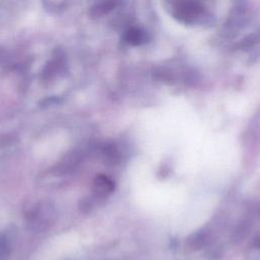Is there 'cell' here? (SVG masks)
Listing matches in <instances>:
<instances>
[{
  "label": "cell",
  "instance_id": "obj_8",
  "mask_svg": "<svg viewBox=\"0 0 260 260\" xmlns=\"http://www.w3.org/2000/svg\"><path fill=\"white\" fill-rule=\"evenodd\" d=\"M8 253V246L4 239L0 238V260H4Z\"/></svg>",
  "mask_w": 260,
  "mask_h": 260
},
{
  "label": "cell",
  "instance_id": "obj_3",
  "mask_svg": "<svg viewBox=\"0 0 260 260\" xmlns=\"http://www.w3.org/2000/svg\"><path fill=\"white\" fill-rule=\"evenodd\" d=\"M118 4L119 0H100L91 6L89 14L92 17H101L115 9Z\"/></svg>",
  "mask_w": 260,
  "mask_h": 260
},
{
  "label": "cell",
  "instance_id": "obj_2",
  "mask_svg": "<svg viewBox=\"0 0 260 260\" xmlns=\"http://www.w3.org/2000/svg\"><path fill=\"white\" fill-rule=\"evenodd\" d=\"M114 182L105 175H99L93 181V192L99 198L107 197L114 191Z\"/></svg>",
  "mask_w": 260,
  "mask_h": 260
},
{
  "label": "cell",
  "instance_id": "obj_10",
  "mask_svg": "<svg viewBox=\"0 0 260 260\" xmlns=\"http://www.w3.org/2000/svg\"><path fill=\"white\" fill-rule=\"evenodd\" d=\"M259 215H260V209H259Z\"/></svg>",
  "mask_w": 260,
  "mask_h": 260
},
{
  "label": "cell",
  "instance_id": "obj_6",
  "mask_svg": "<svg viewBox=\"0 0 260 260\" xmlns=\"http://www.w3.org/2000/svg\"><path fill=\"white\" fill-rule=\"evenodd\" d=\"M102 153H103L104 159L110 165H116L120 160V152L117 146L113 143L105 145L102 150Z\"/></svg>",
  "mask_w": 260,
  "mask_h": 260
},
{
  "label": "cell",
  "instance_id": "obj_4",
  "mask_svg": "<svg viewBox=\"0 0 260 260\" xmlns=\"http://www.w3.org/2000/svg\"><path fill=\"white\" fill-rule=\"evenodd\" d=\"M208 239V233L204 230H199L189 236L187 239V246L192 250H199L207 245Z\"/></svg>",
  "mask_w": 260,
  "mask_h": 260
},
{
  "label": "cell",
  "instance_id": "obj_5",
  "mask_svg": "<svg viewBox=\"0 0 260 260\" xmlns=\"http://www.w3.org/2000/svg\"><path fill=\"white\" fill-rule=\"evenodd\" d=\"M124 40L132 46H139L147 41V36L140 28L131 27L125 31Z\"/></svg>",
  "mask_w": 260,
  "mask_h": 260
},
{
  "label": "cell",
  "instance_id": "obj_7",
  "mask_svg": "<svg viewBox=\"0 0 260 260\" xmlns=\"http://www.w3.org/2000/svg\"><path fill=\"white\" fill-rule=\"evenodd\" d=\"M247 260H260V237L256 238L247 248L245 253Z\"/></svg>",
  "mask_w": 260,
  "mask_h": 260
},
{
  "label": "cell",
  "instance_id": "obj_1",
  "mask_svg": "<svg viewBox=\"0 0 260 260\" xmlns=\"http://www.w3.org/2000/svg\"><path fill=\"white\" fill-rule=\"evenodd\" d=\"M172 9L173 15L185 23L195 22L203 14V7L197 0H175Z\"/></svg>",
  "mask_w": 260,
  "mask_h": 260
},
{
  "label": "cell",
  "instance_id": "obj_9",
  "mask_svg": "<svg viewBox=\"0 0 260 260\" xmlns=\"http://www.w3.org/2000/svg\"><path fill=\"white\" fill-rule=\"evenodd\" d=\"M0 58H1V50H0Z\"/></svg>",
  "mask_w": 260,
  "mask_h": 260
}]
</instances>
